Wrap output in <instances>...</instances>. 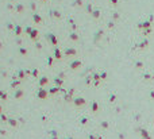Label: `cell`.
Instances as JSON below:
<instances>
[{"label":"cell","instance_id":"6da1fadb","mask_svg":"<svg viewBox=\"0 0 154 139\" xmlns=\"http://www.w3.org/2000/svg\"><path fill=\"white\" fill-rule=\"evenodd\" d=\"M14 10L16 11L18 14H22L24 11V6L22 3H15V7H14Z\"/></svg>","mask_w":154,"mask_h":139},{"label":"cell","instance_id":"7a4b0ae2","mask_svg":"<svg viewBox=\"0 0 154 139\" xmlns=\"http://www.w3.org/2000/svg\"><path fill=\"white\" fill-rule=\"evenodd\" d=\"M14 33H15V35H16V37H19V35H22V33H23V27H22L20 24H15Z\"/></svg>","mask_w":154,"mask_h":139},{"label":"cell","instance_id":"3957f363","mask_svg":"<svg viewBox=\"0 0 154 139\" xmlns=\"http://www.w3.org/2000/svg\"><path fill=\"white\" fill-rule=\"evenodd\" d=\"M33 20H34L35 23H41V22H42V18H41V15H39V14H37V12H34V14H33Z\"/></svg>","mask_w":154,"mask_h":139},{"label":"cell","instance_id":"277c9868","mask_svg":"<svg viewBox=\"0 0 154 139\" xmlns=\"http://www.w3.org/2000/svg\"><path fill=\"white\" fill-rule=\"evenodd\" d=\"M30 38H31V39H33V41H35V39H37V38H38V30H37V28H34V30L31 31V34H30Z\"/></svg>","mask_w":154,"mask_h":139},{"label":"cell","instance_id":"5b68a950","mask_svg":"<svg viewBox=\"0 0 154 139\" xmlns=\"http://www.w3.org/2000/svg\"><path fill=\"white\" fill-rule=\"evenodd\" d=\"M46 38H49V39L53 42V43H55V42H57V41H55V37H54L53 34H46Z\"/></svg>","mask_w":154,"mask_h":139},{"label":"cell","instance_id":"8992f818","mask_svg":"<svg viewBox=\"0 0 154 139\" xmlns=\"http://www.w3.org/2000/svg\"><path fill=\"white\" fill-rule=\"evenodd\" d=\"M19 53H20V54H27V49L26 47H23V46H19Z\"/></svg>","mask_w":154,"mask_h":139},{"label":"cell","instance_id":"52a82bcc","mask_svg":"<svg viewBox=\"0 0 154 139\" xmlns=\"http://www.w3.org/2000/svg\"><path fill=\"white\" fill-rule=\"evenodd\" d=\"M33 30H34V28L31 27V26H27V27L24 28V33H26V34H28V35H30V34H31V31H33Z\"/></svg>","mask_w":154,"mask_h":139},{"label":"cell","instance_id":"ba28073f","mask_svg":"<svg viewBox=\"0 0 154 139\" xmlns=\"http://www.w3.org/2000/svg\"><path fill=\"white\" fill-rule=\"evenodd\" d=\"M7 28H8V30H14V28H15V24L12 23V22H8V23H7Z\"/></svg>","mask_w":154,"mask_h":139},{"label":"cell","instance_id":"9c48e42d","mask_svg":"<svg viewBox=\"0 0 154 139\" xmlns=\"http://www.w3.org/2000/svg\"><path fill=\"white\" fill-rule=\"evenodd\" d=\"M51 15H53V16L60 18V12H58V11H55V10H51Z\"/></svg>","mask_w":154,"mask_h":139},{"label":"cell","instance_id":"30bf717a","mask_svg":"<svg viewBox=\"0 0 154 139\" xmlns=\"http://www.w3.org/2000/svg\"><path fill=\"white\" fill-rule=\"evenodd\" d=\"M30 7H31V10L35 12V1H30Z\"/></svg>","mask_w":154,"mask_h":139},{"label":"cell","instance_id":"8fae6325","mask_svg":"<svg viewBox=\"0 0 154 139\" xmlns=\"http://www.w3.org/2000/svg\"><path fill=\"white\" fill-rule=\"evenodd\" d=\"M14 7H15V6H12V3H8L7 4V8H8V10H12Z\"/></svg>","mask_w":154,"mask_h":139},{"label":"cell","instance_id":"7c38bea8","mask_svg":"<svg viewBox=\"0 0 154 139\" xmlns=\"http://www.w3.org/2000/svg\"><path fill=\"white\" fill-rule=\"evenodd\" d=\"M93 16H96V18L99 16V11H95V12H93Z\"/></svg>","mask_w":154,"mask_h":139},{"label":"cell","instance_id":"4fadbf2b","mask_svg":"<svg viewBox=\"0 0 154 139\" xmlns=\"http://www.w3.org/2000/svg\"><path fill=\"white\" fill-rule=\"evenodd\" d=\"M10 123H11V124H12V126H15V124H16V122H15V120H12V119H11V120H10Z\"/></svg>","mask_w":154,"mask_h":139},{"label":"cell","instance_id":"5bb4252c","mask_svg":"<svg viewBox=\"0 0 154 139\" xmlns=\"http://www.w3.org/2000/svg\"><path fill=\"white\" fill-rule=\"evenodd\" d=\"M16 42H18V43H19V45H20V42H22V39H20V38H19V37H18V38H16Z\"/></svg>","mask_w":154,"mask_h":139},{"label":"cell","instance_id":"9a60e30c","mask_svg":"<svg viewBox=\"0 0 154 139\" xmlns=\"http://www.w3.org/2000/svg\"><path fill=\"white\" fill-rule=\"evenodd\" d=\"M20 95H22V92H20V91H18V92H16V97H19Z\"/></svg>","mask_w":154,"mask_h":139},{"label":"cell","instance_id":"2e32d148","mask_svg":"<svg viewBox=\"0 0 154 139\" xmlns=\"http://www.w3.org/2000/svg\"><path fill=\"white\" fill-rule=\"evenodd\" d=\"M19 77H20V78H23V72H22V70L19 72Z\"/></svg>","mask_w":154,"mask_h":139},{"label":"cell","instance_id":"e0dca14e","mask_svg":"<svg viewBox=\"0 0 154 139\" xmlns=\"http://www.w3.org/2000/svg\"><path fill=\"white\" fill-rule=\"evenodd\" d=\"M55 55H57V58H60V51L58 50H55Z\"/></svg>","mask_w":154,"mask_h":139},{"label":"cell","instance_id":"ac0fdd59","mask_svg":"<svg viewBox=\"0 0 154 139\" xmlns=\"http://www.w3.org/2000/svg\"><path fill=\"white\" fill-rule=\"evenodd\" d=\"M70 37H72L73 39H76V38H77V35H76V34H70Z\"/></svg>","mask_w":154,"mask_h":139},{"label":"cell","instance_id":"d6986e66","mask_svg":"<svg viewBox=\"0 0 154 139\" xmlns=\"http://www.w3.org/2000/svg\"><path fill=\"white\" fill-rule=\"evenodd\" d=\"M3 49V42H1V39H0V50Z\"/></svg>","mask_w":154,"mask_h":139},{"label":"cell","instance_id":"ffe728a7","mask_svg":"<svg viewBox=\"0 0 154 139\" xmlns=\"http://www.w3.org/2000/svg\"><path fill=\"white\" fill-rule=\"evenodd\" d=\"M8 1H14V0H8Z\"/></svg>","mask_w":154,"mask_h":139},{"label":"cell","instance_id":"44dd1931","mask_svg":"<svg viewBox=\"0 0 154 139\" xmlns=\"http://www.w3.org/2000/svg\"><path fill=\"white\" fill-rule=\"evenodd\" d=\"M41 1H46V0H41Z\"/></svg>","mask_w":154,"mask_h":139}]
</instances>
